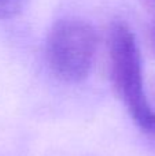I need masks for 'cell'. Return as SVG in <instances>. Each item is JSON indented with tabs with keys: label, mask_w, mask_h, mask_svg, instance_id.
I'll return each instance as SVG.
<instances>
[{
	"label": "cell",
	"mask_w": 155,
	"mask_h": 156,
	"mask_svg": "<svg viewBox=\"0 0 155 156\" xmlns=\"http://www.w3.org/2000/svg\"><path fill=\"white\" fill-rule=\"evenodd\" d=\"M110 62L113 82L132 119L143 132L155 136V111L144 90L140 49L124 22H115L110 30Z\"/></svg>",
	"instance_id": "1"
},
{
	"label": "cell",
	"mask_w": 155,
	"mask_h": 156,
	"mask_svg": "<svg viewBox=\"0 0 155 156\" xmlns=\"http://www.w3.org/2000/svg\"><path fill=\"white\" fill-rule=\"evenodd\" d=\"M98 47L96 30L77 18L60 19L47 38V59L56 77L80 82L88 77Z\"/></svg>",
	"instance_id": "2"
},
{
	"label": "cell",
	"mask_w": 155,
	"mask_h": 156,
	"mask_svg": "<svg viewBox=\"0 0 155 156\" xmlns=\"http://www.w3.org/2000/svg\"><path fill=\"white\" fill-rule=\"evenodd\" d=\"M26 0H0V19H8L22 11Z\"/></svg>",
	"instance_id": "3"
}]
</instances>
